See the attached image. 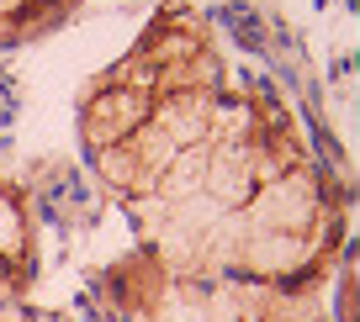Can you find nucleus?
I'll return each mask as SVG.
<instances>
[{"label": "nucleus", "instance_id": "f257e3e1", "mask_svg": "<svg viewBox=\"0 0 360 322\" xmlns=\"http://www.w3.org/2000/svg\"><path fill=\"white\" fill-rule=\"evenodd\" d=\"M148 112H154V95L96 74L85 85V95H79V148H85V159L127 143V137L148 122Z\"/></svg>", "mask_w": 360, "mask_h": 322}, {"label": "nucleus", "instance_id": "f03ea898", "mask_svg": "<svg viewBox=\"0 0 360 322\" xmlns=\"http://www.w3.org/2000/svg\"><path fill=\"white\" fill-rule=\"evenodd\" d=\"M0 259L16 269L22 280L37 286V269H43V248H37V222H32V201L22 185L0 180Z\"/></svg>", "mask_w": 360, "mask_h": 322}, {"label": "nucleus", "instance_id": "7ed1b4c3", "mask_svg": "<svg viewBox=\"0 0 360 322\" xmlns=\"http://www.w3.org/2000/svg\"><path fill=\"white\" fill-rule=\"evenodd\" d=\"M27 290H32V280H22L6 259H0V307H16V301H27Z\"/></svg>", "mask_w": 360, "mask_h": 322}]
</instances>
